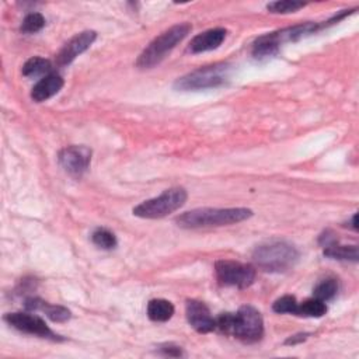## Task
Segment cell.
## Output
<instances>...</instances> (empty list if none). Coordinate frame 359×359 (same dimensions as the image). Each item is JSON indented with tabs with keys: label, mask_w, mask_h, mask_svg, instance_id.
<instances>
[{
	"label": "cell",
	"mask_w": 359,
	"mask_h": 359,
	"mask_svg": "<svg viewBox=\"0 0 359 359\" xmlns=\"http://www.w3.org/2000/svg\"><path fill=\"white\" fill-rule=\"evenodd\" d=\"M217 280L224 286H236L245 289L254 283L255 268L250 264H243L230 259H219L215 264Z\"/></svg>",
	"instance_id": "obj_7"
},
{
	"label": "cell",
	"mask_w": 359,
	"mask_h": 359,
	"mask_svg": "<svg viewBox=\"0 0 359 359\" xmlns=\"http://www.w3.org/2000/svg\"><path fill=\"white\" fill-rule=\"evenodd\" d=\"M306 3L302 1H293V0H282V1H272L266 6V8L271 13L275 14H286V13H294L299 8H303Z\"/></svg>",
	"instance_id": "obj_22"
},
{
	"label": "cell",
	"mask_w": 359,
	"mask_h": 359,
	"mask_svg": "<svg viewBox=\"0 0 359 359\" xmlns=\"http://www.w3.org/2000/svg\"><path fill=\"white\" fill-rule=\"evenodd\" d=\"M185 313H187V320L189 325L195 331L201 334H206L216 330V318L212 317L205 303L199 300H187Z\"/></svg>",
	"instance_id": "obj_10"
},
{
	"label": "cell",
	"mask_w": 359,
	"mask_h": 359,
	"mask_svg": "<svg viewBox=\"0 0 359 359\" xmlns=\"http://www.w3.org/2000/svg\"><path fill=\"white\" fill-rule=\"evenodd\" d=\"M43 25H45V18L41 13H29L22 20L20 29L24 34H34V32L41 31L43 28Z\"/></svg>",
	"instance_id": "obj_21"
},
{
	"label": "cell",
	"mask_w": 359,
	"mask_h": 359,
	"mask_svg": "<svg viewBox=\"0 0 359 359\" xmlns=\"http://www.w3.org/2000/svg\"><path fill=\"white\" fill-rule=\"evenodd\" d=\"M356 219H358V216H356V215H353V216H352V222H351V223H352V229H353V230H356V229H358V226H356V224H358V223H356Z\"/></svg>",
	"instance_id": "obj_26"
},
{
	"label": "cell",
	"mask_w": 359,
	"mask_h": 359,
	"mask_svg": "<svg viewBox=\"0 0 359 359\" xmlns=\"http://www.w3.org/2000/svg\"><path fill=\"white\" fill-rule=\"evenodd\" d=\"M24 306L27 310H39L45 313L46 317H49L55 323H65L72 317V313L69 309L59 304H50L48 302H43L39 297H28Z\"/></svg>",
	"instance_id": "obj_14"
},
{
	"label": "cell",
	"mask_w": 359,
	"mask_h": 359,
	"mask_svg": "<svg viewBox=\"0 0 359 359\" xmlns=\"http://www.w3.org/2000/svg\"><path fill=\"white\" fill-rule=\"evenodd\" d=\"M52 70V63L48 59L34 56L28 59L22 66V74L27 77H38V76H48Z\"/></svg>",
	"instance_id": "obj_17"
},
{
	"label": "cell",
	"mask_w": 359,
	"mask_h": 359,
	"mask_svg": "<svg viewBox=\"0 0 359 359\" xmlns=\"http://www.w3.org/2000/svg\"><path fill=\"white\" fill-rule=\"evenodd\" d=\"M324 255L332 259H342V261H358V247L356 245H341L337 243L324 247Z\"/></svg>",
	"instance_id": "obj_16"
},
{
	"label": "cell",
	"mask_w": 359,
	"mask_h": 359,
	"mask_svg": "<svg viewBox=\"0 0 359 359\" xmlns=\"http://www.w3.org/2000/svg\"><path fill=\"white\" fill-rule=\"evenodd\" d=\"M191 24L181 22L156 36L139 55L136 66L139 69H150L158 65L191 31Z\"/></svg>",
	"instance_id": "obj_4"
},
{
	"label": "cell",
	"mask_w": 359,
	"mask_h": 359,
	"mask_svg": "<svg viewBox=\"0 0 359 359\" xmlns=\"http://www.w3.org/2000/svg\"><path fill=\"white\" fill-rule=\"evenodd\" d=\"M297 300L294 296H290V294H286V296H282L279 299H276L272 304V309L275 313H279V314H285V313H289V314H296L297 311Z\"/></svg>",
	"instance_id": "obj_23"
},
{
	"label": "cell",
	"mask_w": 359,
	"mask_h": 359,
	"mask_svg": "<svg viewBox=\"0 0 359 359\" xmlns=\"http://www.w3.org/2000/svg\"><path fill=\"white\" fill-rule=\"evenodd\" d=\"M230 76V66L227 63H215L199 67L182 77H180L174 87L181 91H196L206 88H216L223 86Z\"/></svg>",
	"instance_id": "obj_5"
},
{
	"label": "cell",
	"mask_w": 359,
	"mask_h": 359,
	"mask_svg": "<svg viewBox=\"0 0 359 359\" xmlns=\"http://www.w3.org/2000/svg\"><path fill=\"white\" fill-rule=\"evenodd\" d=\"M216 328L245 344L258 342L264 335L261 313L252 306H243L237 313H223L216 318Z\"/></svg>",
	"instance_id": "obj_1"
},
{
	"label": "cell",
	"mask_w": 359,
	"mask_h": 359,
	"mask_svg": "<svg viewBox=\"0 0 359 359\" xmlns=\"http://www.w3.org/2000/svg\"><path fill=\"white\" fill-rule=\"evenodd\" d=\"M91 240L93 243L104 250H111L114 247H116V237L114 233H111L107 229H97L93 234H91Z\"/></svg>",
	"instance_id": "obj_20"
},
{
	"label": "cell",
	"mask_w": 359,
	"mask_h": 359,
	"mask_svg": "<svg viewBox=\"0 0 359 359\" xmlns=\"http://www.w3.org/2000/svg\"><path fill=\"white\" fill-rule=\"evenodd\" d=\"M174 314V306L165 299H153L147 304V317L151 321H167Z\"/></svg>",
	"instance_id": "obj_15"
},
{
	"label": "cell",
	"mask_w": 359,
	"mask_h": 359,
	"mask_svg": "<svg viewBox=\"0 0 359 359\" xmlns=\"http://www.w3.org/2000/svg\"><path fill=\"white\" fill-rule=\"evenodd\" d=\"M187 198L188 194L184 188H170L158 196L147 199L135 206L133 215L143 219H160L180 209L187 202Z\"/></svg>",
	"instance_id": "obj_6"
},
{
	"label": "cell",
	"mask_w": 359,
	"mask_h": 359,
	"mask_svg": "<svg viewBox=\"0 0 359 359\" xmlns=\"http://www.w3.org/2000/svg\"><path fill=\"white\" fill-rule=\"evenodd\" d=\"M325 313H327L325 302L313 297V299H307V300L299 303L296 316H300V317H316V318H318V317H323Z\"/></svg>",
	"instance_id": "obj_18"
},
{
	"label": "cell",
	"mask_w": 359,
	"mask_h": 359,
	"mask_svg": "<svg viewBox=\"0 0 359 359\" xmlns=\"http://www.w3.org/2000/svg\"><path fill=\"white\" fill-rule=\"evenodd\" d=\"M299 259V251L282 240H271L255 247L252 261L266 272H285L294 266Z\"/></svg>",
	"instance_id": "obj_3"
},
{
	"label": "cell",
	"mask_w": 359,
	"mask_h": 359,
	"mask_svg": "<svg viewBox=\"0 0 359 359\" xmlns=\"http://www.w3.org/2000/svg\"><path fill=\"white\" fill-rule=\"evenodd\" d=\"M307 335H309V334H297V335H293V337L287 338V339L285 341V344H287V345H294V344H297V342H303V341H306Z\"/></svg>",
	"instance_id": "obj_25"
},
{
	"label": "cell",
	"mask_w": 359,
	"mask_h": 359,
	"mask_svg": "<svg viewBox=\"0 0 359 359\" xmlns=\"http://www.w3.org/2000/svg\"><path fill=\"white\" fill-rule=\"evenodd\" d=\"M57 160L69 175L80 178L90 167L91 150L86 146H67L59 151Z\"/></svg>",
	"instance_id": "obj_9"
},
{
	"label": "cell",
	"mask_w": 359,
	"mask_h": 359,
	"mask_svg": "<svg viewBox=\"0 0 359 359\" xmlns=\"http://www.w3.org/2000/svg\"><path fill=\"white\" fill-rule=\"evenodd\" d=\"M63 87V79L59 74L50 73L43 76L31 90V98L35 102H42L57 94Z\"/></svg>",
	"instance_id": "obj_13"
},
{
	"label": "cell",
	"mask_w": 359,
	"mask_h": 359,
	"mask_svg": "<svg viewBox=\"0 0 359 359\" xmlns=\"http://www.w3.org/2000/svg\"><path fill=\"white\" fill-rule=\"evenodd\" d=\"M251 216L252 210L247 208H199L177 216L175 222L184 229H201L227 226Z\"/></svg>",
	"instance_id": "obj_2"
},
{
	"label": "cell",
	"mask_w": 359,
	"mask_h": 359,
	"mask_svg": "<svg viewBox=\"0 0 359 359\" xmlns=\"http://www.w3.org/2000/svg\"><path fill=\"white\" fill-rule=\"evenodd\" d=\"M158 351L165 356H182L184 355L181 346H177V345H172V344L161 345V346H158Z\"/></svg>",
	"instance_id": "obj_24"
},
{
	"label": "cell",
	"mask_w": 359,
	"mask_h": 359,
	"mask_svg": "<svg viewBox=\"0 0 359 359\" xmlns=\"http://www.w3.org/2000/svg\"><path fill=\"white\" fill-rule=\"evenodd\" d=\"M97 32L95 31H83L77 35H74L70 41L65 43V46L57 53V65L66 66L70 65L79 55L86 52L91 43L95 41Z\"/></svg>",
	"instance_id": "obj_11"
},
{
	"label": "cell",
	"mask_w": 359,
	"mask_h": 359,
	"mask_svg": "<svg viewBox=\"0 0 359 359\" xmlns=\"http://www.w3.org/2000/svg\"><path fill=\"white\" fill-rule=\"evenodd\" d=\"M226 34L227 31L224 28H212V29L203 31L192 38L188 49L192 53H201V52L216 49L224 41Z\"/></svg>",
	"instance_id": "obj_12"
},
{
	"label": "cell",
	"mask_w": 359,
	"mask_h": 359,
	"mask_svg": "<svg viewBox=\"0 0 359 359\" xmlns=\"http://www.w3.org/2000/svg\"><path fill=\"white\" fill-rule=\"evenodd\" d=\"M4 321L11 325L13 328L25 332V334H31V335H36L39 338H46V339H52V341H60L62 338L55 334L48 325L46 323L35 316V314H29V313H8L4 316Z\"/></svg>",
	"instance_id": "obj_8"
},
{
	"label": "cell",
	"mask_w": 359,
	"mask_h": 359,
	"mask_svg": "<svg viewBox=\"0 0 359 359\" xmlns=\"http://www.w3.org/2000/svg\"><path fill=\"white\" fill-rule=\"evenodd\" d=\"M338 292V280L334 278H327L324 280H321L320 283H317V286L314 287L313 293L316 299H320L323 302L331 300L332 297H335Z\"/></svg>",
	"instance_id": "obj_19"
}]
</instances>
